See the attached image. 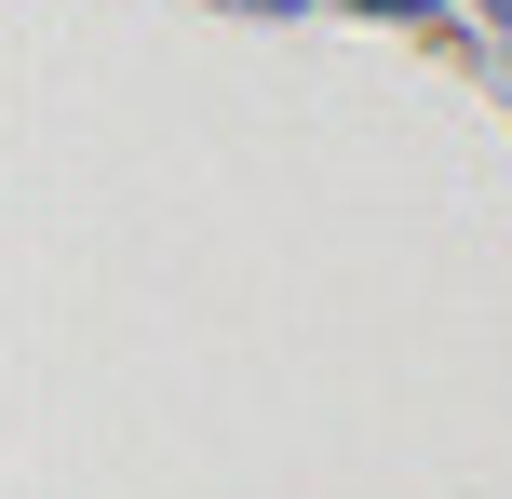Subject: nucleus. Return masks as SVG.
Returning <instances> with one entry per match:
<instances>
[{
    "label": "nucleus",
    "instance_id": "nucleus-1",
    "mask_svg": "<svg viewBox=\"0 0 512 499\" xmlns=\"http://www.w3.org/2000/svg\"><path fill=\"white\" fill-rule=\"evenodd\" d=\"M486 14H499V27H512V0H486Z\"/></svg>",
    "mask_w": 512,
    "mask_h": 499
}]
</instances>
